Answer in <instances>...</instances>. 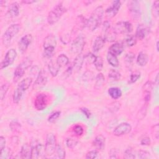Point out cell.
Masks as SVG:
<instances>
[{"instance_id": "1", "label": "cell", "mask_w": 159, "mask_h": 159, "mask_svg": "<svg viewBox=\"0 0 159 159\" xmlns=\"http://www.w3.org/2000/svg\"><path fill=\"white\" fill-rule=\"evenodd\" d=\"M104 14V9L102 6H98L92 12L89 19L87 20L86 26L91 31L96 30L101 24Z\"/></svg>"}, {"instance_id": "2", "label": "cell", "mask_w": 159, "mask_h": 159, "mask_svg": "<svg viewBox=\"0 0 159 159\" xmlns=\"http://www.w3.org/2000/svg\"><path fill=\"white\" fill-rule=\"evenodd\" d=\"M32 83V78L30 77L25 78L21 80L16 89L14 90L12 99L13 101L16 104H18L23 96V93L30 87Z\"/></svg>"}, {"instance_id": "3", "label": "cell", "mask_w": 159, "mask_h": 159, "mask_svg": "<svg viewBox=\"0 0 159 159\" xmlns=\"http://www.w3.org/2000/svg\"><path fill=\"white\" fill-rule=\"evenodd\" d=\"M20 29L19 24H13L6 29L2 37V42L5 47H8L10 45L12 38L18 34Z\"/></svg>"}, {"instance_id": "4", "label": "cell", "mask_w": 159, "mask_h": 159, "mask_svg": "<svg viewBox=\"0 0 159 159\" xmlns=\"http://www.w3.org/2000/svg\"><path fill=\"white\" fill-rule=\"evenodd\" d=\"M66 11L65 7L62 3H59L56 5L52 10L50 11L47 17V22L49 24L52 25L58 22L63 13Z\"/></svg>"}, {"instance_id": "5", "label": "cell", "mask_w": 159, "mask_h": 159, "mask_svg": "<svg viewBox=\"0 0 159 159\" xmlns=\"http://www.w3.org/2000/svg\"><path fill=\"white\" fill-rule=\"evenodd\" d=\"M57 145V144L55 135L52 133L47 134L44 147L45 155L47 157H50L51 155H53L56 150Z\"/></svg>"}, {"instance_id": "6", "label": "cell", "mask_w": 159, "mask_h": 159, "mask_svg": "<svg viewBox=\"0 0 159 159\" xmlns=\"http://www.w3.org/2000/svg\"><path fill=\"white\" fill-rule=\"evenodd\" d=\"M32 60L30 58H26L23 61H22L16 68L14 72L13 81L14 82H17L19 81L24 75L25 71L31 65Z\"/></svg>"}, {"instance_id": "7", "label": "cell", "mask_w": 159, "mask_h": 159, "mask_svg": "<svg viewBox=\"0 0 159 159\" xmlns=\"http://www.w3.org/2000/svg\"><path fill=\"white\" fill-rule=\"evenodd\" d=\"M128 10L131 17L137 20L141 16V9L140 3L138 1H130L127 4Z\"/></svg>"}, {"instance_id": "8", "label": "cell", "mask_w": 159, "mask_h": 159, "mask_svg": "<svg viewBox=\"0 0 159 159\" xmlns=\"http://www.w3.org/2000/svg\"><path fill=\"white\" fill-rule=\"evenodd\" d=\"M17 52L14 48L9 49L6 53L4 59L1 62L0 68L2 70L12 65L17 57Z\"/></svg>"}, {"instance_id": "9", "label": "cell", "mask_w": 159, "mask_h": 159, "mask_svg": "<svg viewBox=\"0 0 159 159\" xmlns=\"http://www.w3.org/2000/svg\"><path fill=\"white\" fill-rule=\"evenodd\" d=\"M113 30L117 34H129L133 30L132 24L129 21H120L114 27Z\"/></svg>"}, {"instance_id": "10", "label": "cell", "mask_w": 159, "mask_h": 159, "mask_svg": "<svg viewBox=\"0 0 159 159\" xmlns=\"http://www.w3.org/2000/svg\"><path fill=\"white\" fill-rule=\"evenodd\" d=\"M85 45V39L81 36H78L73 42L71 45V51L73 54H81Z\"/></svg>"}, {"instance_id": "11", "label": "cell", "mask_w": 159, "mask_h": 159, "mask_svg": "<svg viewBox=\"0 0 159 159\" xmlns=\"http://www.w3.org/2000/svg\"><path fill=\"white\" fill-rule=\"evenodd\" d=\"M121 2L120 1L116 0L112 1L111 5L109 7H108L105 11V14L106 17L108 19H111L114 17L119 12Z\"/></svg>"}, {"instance_id": "12", "label": "cell", "mask_w": 159, "mask_h": 159, "mask_svg": "<svg viewBox=\"0 0 159 159\" xmlns=\"http://www.w3.org/2000/svg\"><path fill=\"white\" fill-rule=\"evenodd\" d=\"M132 130V126L127 122H123L118 125L114 130L113 134L116 136H122L130 133Z\"/></svg>"}, {"instance_id": "13", "label": "cell", "mask_w": 159, "mask_h": 159, "mask_svg": "<svg viewBox=\"0 0 159 159\" xmlns=\"http://www.w3.org/2000/svg\"><path fill=\"white\" fill-rule=\"evenodd\" d=\"M48 104V98L45 94H39L35 99L34 106L38 111H42L46 108Z\"/></svg>"}, {"instance_id": "14", "label": "cell", "mask_w": 159, "mask_h": 159, "mask_svg": "<svg viewBox=\"0 0 159 159\" xmlns=\"http://www.w3.org/2000/svg\"><path fill=\"white\" fill-rule=\"evenodd\" d=\"M32 41V36L31 34H27L21 37L18 42V48L21 53L26 51Z\"/></svg>"}, {"instance_id": "15", "label": "cell", "mask_w": 159, "mask_h": 159, "mask_svg": "<svg viewBox=\"0 0 159 159\" xmlns=\"http://www.w3.org/2000/svg\"><path fill=\"white\" fill-rule=\"evenodd\" d=\"M30 145L32 148V158H39L42 155V144L38 142V140H34Z\"/></svg>"}, {"instance_id": "16", "label": "cell", "mask_w": 159, "mask_h": 159, "mask_svg": "<svg viewBox=\"0 0 159 159\" xmlns=\"http://www.w3.org/2000/svg\"><path fill=\"white\" fill-rule=\"evenodd\" d=\"M47 82V75L46 72L41 70H40L39 74L37 75V76L35 80L34 84V88H39V87H42L43 85H45Z\"/></svg>"}, {"instance_id": "17", "label": "cell", "mask_w": 159, "mask_h": 159, "mask_svg": "<svg viewBox=\"0 0 159 159\" xmlns=\"http://www.w3.org/2000/svg\"><path fill=\"white\" fill-rule=\"evenodd\" d=\"M150 29L143 24H139L136 29L135 37L139 40H143L149 33Z\"/></svg>"}, {"instance_id": "18", "label": "cell", "mask_w": 159, "mask_h": 159, "mask_svg": "<svg viewBox=\"0 0 159 159\" xmlns=\"http://www.w3.org/2000/svg\"><path fill=\"white\" fill-rule=\"evenodd\" d=\"M57 45V40L53 34L48 35L43 40V49L55 48Z\"/></svg>"}, {"instance_id": "19", "label": "cell", "mask_w": 159, "mask_h": 159, "mask_svg": "<svg viewBox=\"0 0 159 159\" xmlns=\"http://www.w3.org/2000/svg\"><path fill=\"white\" fill-rule=\"evenodd\" d=\"M105 137L102 135H98L95 137L92 143L93 146L96 148V150H101L104 149L105 147Z\"/></svg>"}, {"instance_id": "20", "label": "cell", "mask_w": 159, "mask_h": 159, "mask_svg": "<svg viewBox=\"0 0 159 159\" xmlns=\"http://www.w3.org/2000/svg\"><path fill=\"white\" fill-rule=\"evenodd\" d=\"M20 154L21 155L22 158H25V159L32 158L31 145H29L27 143H24L21 147Z\"/></svg>"}, {"instance_id": "21", "label": "cell", "mask_w": 159, "mask_h": 159, "mask_svg": "<svg viewBox=\"0 0 159 159\" xmlns=\"http://www.w3.org/2000/svg\"><path fill=\"white\" fill-rule=\"evenodd\" d=\"M83 63H84V56L81 53L78 55L76 57L73 61V64L72 65L73 70H74L75 72H78L80 71V70L82 68Z\"/></svg>"}, {"instance_id": "22", "label": "cell", "mask_w": 159, "mask_h": 159, "mask_svg": "<svg viewBox=\"0 0 159 159\" xmlns=\"http://www.w3.org/2000/svg\"><path fill=\"white\" fill-rule=\"evenodd\" d=\"M124 51V46L119 42L113 43L109 48V52L115 55L116 56L120 55Z\"/></svg>"}, {"instance_id": "23", "label": "cell", "mask_w": 159, "mask_h": 159, "mask_svg": "<svg viewBox=\"0 0 159 159\" xmlns=\"http://www.w3.org/2000/svg\"><path fill=\"white\" fill-rule=\"evenodd\" d=\"M7 13L11 17H16L19 14V5L17 2H12L10 4Z\"/></svg>"}, {"instance_id": "24", "label": "cell", "mask_w": 159, "mask_h": 159, "mask_svg": "<svg viewBox=\"0 0 159 159\" xmlns=\"http://www.w3.org/2000/svg\"><path fill=\"white\" fill-rule=\"evenodd\" d=\"M105 43V40L104 37L101 36H98L96 38L93 45V50L94 52H98L102 49L104 47Z\"/></svg>"}, {"instance_id": "25", "label": "cell", "mask_w": 159, "mask_h": 159, "mask_svg": "<svg viewBox=\"0 0 159 159\" xmlns=\"http://www.w3.org/2000/svg\"><path fill=\"white\" fill-rule=\"evenodd\" d=\"M60 68V67L58 66L56 61H55L54 60H51L48 63V69L52 76H56L58 75Z\"/></svg>"}, {"instance_id": "26", "label": "cell", "mask_w": 159, "mask_h": 159, "mask_svg": "<svg viewBox=\"0 0 159 159\" xmlns=\"http://www.w3.org/2000/svg\"><path fill=\"white\" fill-rule=\"evenodd\" d=\"M148 61V56L147 55V53L140 52L139 53V55L137 58V63L140 66H143L147 65V63Z\"/></svg>"}, {"instance_id": "27", "label": "cell", "mask_w": 159, "mask_h": 159, "mask_svg": "<svg viewBox=\"0 0 159 159\" xmlns=\"http://www.w3.org/2000/svg\"><path fill=\"white\" fill-rule=\"evenodd\" d=\"M109 95L114 99H119L122 96V91L120 88L117 87H112L108 89Z\"/></svg>"}, {"instance_id": "28", "label": "cell", "mask_w": 159, "mask_h": 159, "mask_svg": "<svg viewBox=\"0 0 159 159\" xmlns=\"http://www.w3.org/2000/svg\"><path fill=\"white\" fill-rule=\"evenodd\" d=\"M104 39L105 41L106 40L107 42H113L116 39V33L114 32L113 29H111L110 28L104 32Z\"/></svg>"}, {"instance_id": "29", "label": "cell", "mask_w": 159, "mask_h": 159, "mask_svg": "<svg viewBox=\"0 0 159 159\" xmlns=\"http://www.w3.org/2000/svg\"><path fill=\"white\" fill-rule=\"evenodd\" d=\"M56 61H57V64L58 65V66L61 68V67H63L68 64L69 58L66 55L61 54L57 57Z\"/></svg>"}, {"instance_id": "30", "label": "cell", "mask_w": 159, "mask_h": 159, "mask_svg": "<svg viewBox=\"0 0 159 159\" xmlns=\"http://www.w3.org/2000/svg\"><path fill=\"white\" fill-rule=\"evenodd\" d=\"M107 60L109 65L114 67H117L119 65V60L117 56L110 52H108L107 54Z\"/></svg>"}, {"instance_id": "31", "label": "cell", "mask_w": 159, "mask_h": 159, "mask_svg": "<svg viewBox=\"0 0 159 159\" xmlns=\"http://www.w3.org/2000/svg\"><path fill=\"white\" fill-rule=\"evenodd\" d=\"M54 155L55 158H64L65 157V151L60 145H57Z\"/></svg>"}, {"instance_id": "32", "label": "cell", "mask_w": 159, "mask_h": 159, "mask_svg": "<svg viewBox=\"0 0 159 159\" xmlns=\"http://www.w3.org/2000/svg\"><path fill=\"white\" fill-rule=\"evenodd\" d=\"M125 43L128 47L134 46L137 43V39L134 35H128L125 39Z\"/></svg>"}, {"instance_id": "33", "label": "cell", "mask_w": 159, "mask_h": 159, "mask_svg": "<svg viewBox=\"0 0 159 159\" xmlns=\"http://www.w3.org/2000/svg\"><path fill=\"white\" fill-rule=\"evenodd\" d=\"M108 76L112 80L117 81L120 78L121 75L119 71L114 69H111L108 73Z\"/></svg>"}, {"instance_id": "34", "label": "cell", "mask_w": 159, "mask_h": 159, "mask_svg": "<svg viewBox=\"0 0 159 159\" xmlns=\"http://www.w3.org/2000/svg\"><path fill=\"white\" fill-rule=\"evenodd\" d=\"M105 81L104 76L102 73H99L97 75L96 78V83H95V88H99L102 84L104 83Z\"/></svg>"}, {"instance_id": "35", "label": "cell", "mask_w": 159, "mask_h": 159, "mask_svg": "<svg viewBox=\"0 0 159 159\" xmlns=\"http://www.w3.org/2000/svg\"><path fill=\"white\" fill-rule=\"evenodd\" d=\"M93 63L98 71H101L102 70L103 67V60L101 57L96 56V60Z\"/></svg>"}, {"instance_id": "36", "label": "cell", "mask_w": 159, "mask_h": 159, "mask_svg": "<svg viewBox=\"0 0 159 159\" xmlns=\"http://www.w3.org/2000/svg\"><path fill=\"white\" fill-rule=\"evenodd\" d=\"M135 54L133 52H128L125 54L124 57V61L127 65H130L133 63L134 60L135 59Z\"/></svg>"}, {"instance_id": "37", "label": "cell", "mask_w": 159, "mask_h": 159, "mask_svg": "<svg viewBox=\"0 0 159 159\" xmlns=\"http://www.w3.org/2000/svg\"><path fill=\"white\" fill-rule=\"evenodd\" d=\"M96 56L92 53H88L84 56V62L86 63H93L95 61Z\"/></svg>"}, {"instance_id": "38", "label": "cell", "mask_w": 159, "mask_h": 159, "mask_svg": "<svg viewBox=\"0 0 159 159\" xmlns=\"http://www.w3.org/2000/svg\"><path fill=\"white\" fill-rule=\"evenodd\" d=\"M9 88V84L8 83H5L4 84H2L0 88V98L1 100H3V99L4 98L8 89Z\"/></svg>"}, {"instance_id": "39", "label": "cell", "mask_w": 159, "mask_h": 159, "mask_svg": "<svg viewBox=\"0 0 159 159\" xmlns=\"http://www.w3.org/2000/svg\"><path fill=\"white\" fill-rule=\"evenodd\" d=\"M78 140L73 138H67L66 140V145L69 148H73L78 143Z\"/></svg>"}, {"instance_id": "40", "label": "cell", "mask_w": 159, "mask_h": 159, "mask_svg": "<svg viewBox=\"0 0 159 159\" xmlns=\"http://www.w3.org/2000/svg\"><path fill=\"white\" fill-rule=\"evenodd\" d=\"M60 114H61V112L60 111H55V112H53V113L51 114V115L48 117V121L50 123H53L55 122L57 119L60 116Z\"/></svg>"}, {"instance_id": "41", "label": "cell", "mask_w": 159, "mask_h": 159, "mask_svg": "<svg viewBox=\"0 0 159 159\" xmlns=\"http://www.w3.org/2000/svg\"><path fill=\"white\" fill-rule=\"evenodd\" d=\"M140 78V73L139 71H135L132 73L130 76V81L129 83H135L139 78Z\"/></svg>"}, {"instance_id": "42", "label": "cell", "mask_w": 159, "mask_h": 159, "mask_svg": "<svg viewBox=\"0 0 159 159\" xmlns=\"http://www.w3.org/2000/svg\"><path fill=\"white\" fill-rule=\"evenodd\" d=\"M9 127H10V128H11L12 131L18 132V131H19L21 125H20V124H19L17 121H12L10 123Z\"/></svg>"}, {"instance_id": "43", "label": "cell", "mask_w": 159, "mask_h": 159, "mask_svg": "<svg viewBox=\"0 0 159 159\" xmlns=\"http://www.w3.org/2000/svg\"><path fill=\"white\" fill-rule=\"evenodd\" d=\"M158 4H159V1H155L152 6V14L155 17H157L158 16Z\"/></svg>"}, {"instance_id": "44", "label": "cell", "mask_w": 159, "mask_h": 159, "mask_svg": "<svg viewBox=\"0 0 159 159\" xmlns=\"http://www.w3.org/2000/svg\"><path fill=\"white\" fill-rule=\"evenodd\" d=\"M124 157L125 158H134L135 157V155L132 152V149L130 147L127 148L125 150V151L124 152Z\"/></svg>"}, {"instance_id": "45", "label": "cell", "mask_w": 159, "mask_h": 159, "mask_svg": "<svg viewBox=\"0 0 159 159\" xmlns=\"http://www.w3.org/2000/svg\"><path fill=\"white\" fill-rule=\"evenodd\" d=\"M152 89V83L151 81L146 82L143 86V93H151Z\"/></svg>"}, {"instance_id": "46", "label": "cell", "mask_w": 159, "mask_h": 159, "mask_svg": "<svg viewBox=\"0 0 159 159\" xmlns=\"http://www.w3.org/2000/svg\"><path fill=\"white\" fill-rule=\"evenodd\" d=\"M73 132L76 135L80 136L83 134L84 130H83V128L80 125H76L75 126L73 129Z\"/></svg>"}, {"instance_id": "47", "label": "cell", "mask_w": 159, "mask_h": 159, "mask_svg": "<svg viewBox=\"0 0 159 159\" xmlns=\"http://www.w3.org/2000/svg\"><path fill=\"white\" fill-rule=\"evenodd\" d=\"M55 49L54 48H47L43 49V56L46 58H50L52 57L54 53Z\"/></svg>"}, {"instance_id": "48", "label": "cell", "mask_w": 159, "mask_h": 159, "mask_svg": "<svg viewBox=\"0 0 159 159\" xmlns=\"http://www.w3.org/2000/svg\"><path fill=\"white\" fill-rule=\"evenodd\" d=\"M98 157V151L97 150H94L89 151L86 155V158H96Z\"/></svg>"}, {"instance_id": "49", "label": "cell", "mask_w": 159, "mask_h": 159, "mask_svg": "<svg viewBox=\"0 0 159 159\" xmlns=\"http://www.w3.org/2000/svg\"><path fill=\"white\" fill-rule=\"evenodd\" d=\"M139 157L140 158H150V154L147 151L140 150L139 152Z\"/></svg>"}, {"instance_id": "50", "label": "cell", "mask_w": 159, "mask_h": 159, "mask_svg": "<svg viewBox=\"0 0 159 159\" xmlns=\"http://www.w3.org/2000/svg\"><path fill=\"white\" fill-rule=\"evenodd\" d=\"M150 143H151L150 139L147 137L143 138L140 141V143L142 145H150Z\"/></svg>"}, {"instance_id": "51", "label": "cell", "mask_w": 159, "mask_h": 159, "mask_svg": "<svg viewBox=\"0 0 159 159\" xmlns=\"http://www.w3.org/2000/svg\"><path fill=\"white\" fill-rule=\"evenodd\" d=\"M6 145V139L3 136L0 137V152H1Z\"/></svg>"}, {"instance_id": "52", "label": "cell", "mask_w": 159, "mask_h": 159, "mask_svg": "<svg viewBox=\"0 0 159 159\" xmlns=\"http://www.w3.org/2000/svg\"><path fill=\"white\" fill-rule=\"evenodd\" d=\"M80 110L85 115V116L87 117V118H89L90 116H91V112L89 111V110L86 107H81L80 108Z\"/></svg>"}, {"instance_id": "53", "label": "cell", "mask_w": 159, "mask_h": 159, "mask_svg": "<svg viewBox=\"0 0 159 159\" xmlns=\"http://www.w3.org/2000/svg\"><path fill=\"white\" fill-rule=\"evenodd\" d=\"M117 151L116 149L115 148H112L111 151H110V156L109 157L111 158H117Z\"/></svg>"}, {"instance_id": "54", "label": "cell", "mask_w": 159, "mask_h": 159, "mask_svg": "<svg viewBox=\"0 0 159 159\" xmlns=\"http://www.w3.org/2000/svg\"><path fill=\"white\" fill-rule=\"evenodd\" d=\"M109 29H110V22L107 20L105 21L104 23H103V25H102V30L104 32L107 30Z\"/></svg>"}, {"instance_id": "55", "label": "cell", "mask_w": 159, "mask_h": 159, "mask_svg": "<svg viewBox=\"0 0 159 159\" xmlns=\"http://www.w3.org/2000/svg\"><path fill=\"white\" fill-rule=\"evenodd\" d=\"M154 137L158 139V124H157L154 125Z\"/></svg>"}, {"instance_id": "56", "label": "cell", "mask_w": 159, "mask_h": 159, "mask_svg": "<svg viewBox=\"0 0 159 159\" xmlns=\"http://www.w3.org/2000/svg\"><path fill=\"white\" fill-rule=\"evenodd\" d=\"M36 1H31V0H25V1H22V2L24 3V4H32L34 2H35Z\"/></svg>"}, {"instance_id": "57", "label": "cell", "mask_w": 159, "mask_h": 159, "mask_svg": "<svg viewBox=\"0 0 159 159\" xmlns=\"http://www.w3.org/2000/svg\"><path fill=\"white\" fill-rule=\"evenodd\" d=\"M156 45H157V51H158V42H157Z\"/></svg>"}]
</instances>
